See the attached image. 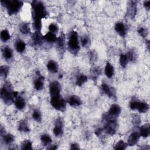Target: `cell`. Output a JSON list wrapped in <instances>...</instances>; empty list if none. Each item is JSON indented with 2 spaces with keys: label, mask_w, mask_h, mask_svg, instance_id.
<instances>
[{
  "label": "cell",
  "mask_w": 150,
  "mask_h": 150,
  "mask_svg": "<svg viewBox=\"0 0 150 150\" xmlns=\"http://www.w3.org/2000/svg\"><path fill=\"white\" fill-rule=\"evenodd\" d=\"M1 4L7 9L9 15L17 14L23 5V2L17 0H5L1 1Z\"/></svg>",
  "instance_id": "1"
},
{
  "label": "cell",
  "mask_w": 150,
  "mask_h": 150,
  "mask_svg": "<svg viewBox=\"0 0 150 150\" xmlns=\"http://www.w3.org/2000/svg\"><path fill=\"white\" fill-rule=\"evenodd\" d=\"M150 134V126L149 124H146L142 126L140 130V136L143 137H147Z\"/></svg>",
  "instance_id": "14"
},
{
  "label": "cell",
  "mask_w": 150,
  "mask_h": 150,
  "mask_svg": "<svg viewBox=\"0 0 150 150\" xmlns=\"http://www.w3.org/2000/svg\"><path fill=\"white\" fill-rule=\"evenodd\" d=\"M139 102L138 101H132L130 104V107L131 110H136L137 109V106H138V104H139Z\"/></svg>",
  "instance_id": "42"
},
{
  "label": "cell",
  "mask_w": 150,
  "mask_h": 150,
  "mask_svg": "<svg viewBox=\"0 0 150 150\" xmlns=\"http://www.w3.org/2000/svg\"><path fill=\"white\" fill-rule=\"evenodd\" d=\"M80 148L78 145V144H77L76 143H74V144H72L71 145V147H70V149H79Z\"/></svg>",
  "instance_id": "43"
},
{
  "label": "cell",
  "mask_w": 150,
  "mask_h": 150,
  "mask_svg": "<svg viewBox=\"0 0 150 150\" xmlns=\"http://www.w3.org/2000/svg\"><path fill=\"white\" fill-rule=\"evenodd\" d=\"M15 105L19 110H22L25 107V101L24 98L21 96H18L15 100Z\"/></svg>",
  "instance_id": "15"
},
{
  "label": "cell",
  "mask_w": 150,
  "mask_h": 150,
  "mask_svg": "<svg viewBox=\"0 0 150 150\" xmlns=\"http://www.w3.org/2000/svg\"><path fill=\"white\" fill-rule=\"evenodd\" d=\"M33 9V17L34 20H41L45 18L47 16V12L46 11L43 4L38 1H34L32 3Z\"/></svg>",
  "instance_id": "2"
},
{
  "label": "cell",
  "mask_w": 150,
  "mask_h": 150,
  "mask_svg": "<svg viewBox=\"0 0 150 150\" xmlns=\"http://www.w3.org/2000/svg\"><path fill=\"white\" fill-rule=\"evenodd\" d=\"M32 118L35 120V121L38 122H41V114L39 110H35L34 111L32 114Z\"/></svg>",
  "instance_id": "35"
},
{
  "label": "cell",
  "mask_w": 150,
  "mask_h": 150,
  "mask_svg": "<svg viewBox=\"0 0 150 150\" xmlns=\"http://www.w3.org/2000/svg\"><path fill=\"white\" fill-rule=\"evenodd\" d=\"M56 148H57L56 145H52L50 148H49V149H56Z\"/></svg>",
  "instance_id": "46"
},
{
  "label": "cell",
  "mask_w": 150,
  "mask_h": 150,
  "mask_svg": "<svg viewBox=\"0 0 150 150\" xmlns=\"http://www.w3.org/2000/svg\"><path fill=\"white\" fill-rule=\"evenodd\" d=\"M87 81V77L86 76V75L81 74L80 76H79L77 79L76 84L80 86L83 85L84 83H85Z\"/></svg>",
  "instance_id": "31"
},
{
  "label": "cell",
  "mask_w": 150,
  "mask_h": 150,
  "mask_svg": "<svg viewBox=\"0 0 150 150\" xmlns=\"http://www.w3.org/2000/svg\"><path fill=\"white\" fill-rule=\"evenodd\" d=\"M149 109V106L148 104L144 102H139L138 106L137 107V109L140 113H144L148 111Z\"/></svg>",
  "instance_id": "19"
},
{
  "label": "cell",
  "mask_w": 150,
  "mask_h": 150,
  "mask_svg": "<svg viewBox=\"0 0 150 150\" xmlns=\"http://www.w3.org/2000/svg\"><path fill=\"white\" fill-rule=\"evenodd\" d=\"M8 72H9V68L7 66H3L1 67V68H0V73H1V76L5 78L7 77Z\"/></svg>",
  "instance_id": "37"
},
{
  "label": "cell",
  "mask_w": 150,
  "mask_h": 150,
  "mask_svg": "<svg viewBox=\"0 0 150 150\" xmlns=\"http://www.w3.org/2000/svg\"><path fill=\"white\" fill-rule=\"evenodd\" d=\"M81 43L83 47H87L89 45L90 43V39L88 36H84L81 39Z\"/></svg>",
  "instance_id": "39"
},
{
  "label": "cell",
  "mask_w": 150,
  "mask_h": 150,
  "mask_svg": "<svg viewBox=\"0 0 150 150\" xmlns=\"http://www.w3.org/2000/svg\"><path fill=\"white\" fill-rule=\"evenodd\" d=\"M18 130L23 132H26L29 131V126L26 121L22 120L20 123L18 125Z\"/></svg>",
  "instance_id": "23"
},
{
  "label": "cell",
  "mask_w": 150,
  "mask_h": 150,
  "mask_svg": "<svg viewBox=\"0 0 150 150\" xmlns=\"http://www.w3.org/2000/svg\"><path fill=\"white\" fill-rule=\"evenodd\" d=\"M16 48L19 53H22L26 48V44L22 40H18L16 43Z\"/></svg>",
  "instance_id": "20"
},
{
  "label": "cell",
  "mask_w": 150,
  "mask_h": 150,
  "mask_svg": "<svg viewBox=\"0 0 150 150\" xmlns=\"http://www.w3.org/2000/svg\"><path fill=\"white\" fill-rule=\"evenodd\" d=\"M100 72H101L100 70L99 69H98V68H95V69H94L92 70V77L93 80L96 79L99 77V74H100Z\"/></svg>",
  "instance_id": "40"
},
{
  "label": "cell",
  "mask_w": 150,
  "mask_h": 150,
  "mask_svg": "<svg viewBox=\"0 0 150 150\" xmlns=\"http://www.w3.org/2000/svg\"><path fill=\"white\" fill-rule=\"evenodd\" d=\"M1 97L6 104H11L13 102L14 92H12L11 86L9 84H5L1 91Z\"/></svg>",
  "instance_id": "4"
},
{
  "label": "cell",
  "mask_w": 150,
  "mask_h": 150,
  "mask_svg": "<svg viewBox=\"0 0 150 150\" xmlns=\"http://www.w3.org/2000/svg\"><path fill=\"white\" fill-rule=\"evenodd\" d=\"M49 32L53 33V34H56L57 33L58 31H59V28L57 25H56L55 24H51L49 25Z\"/></svg>",
  "instance_id": "38"
},
{
  "label": "cell",
  "mask_w": 150,
  "mask_h": 150,
  "mask_svg": "<svg viewBox=\"0 0 150 150\" xmlns=\"http://www.w3.org/2000/svg\"><path fill=\"white\" fill-rule=\"evenodd\" d=\"M14 140H15L14 136L11 134H8L5 135L3 138V140L6 144H11L14 142Z\"/></svg>",
  "instance_id": "28"
},
{
  "label": "cell",
  "mask_w": 150,
  "mask_h": 150,
  "mask_svg": "<svg viewBox=\"0 0 150 150\" xmlns=\"http://www.w3.org/2000/svg\"><path fill=\"white\" fill-rule=\"evenodd\" d=\"M41 140L42 143L45 146L51 144L52 143V141L51 137L48 134H43L42 136H41Z\"/></svg>",
  "instance_id": "24"
},
{
  "label": "cell",
  "mask_w": 150,
  "mask_h": 150,
  "mask_svg": "<svg viewBox=\"0 0 150 150\" xmlns=\"http://www.w3.org/2000/svg\"><path fill=\"white\" fill-rule=\"evenodd\" d=\"M127 144L126 143H124L123 140H120L116 144L114 149H125L127 148Z\"/></svg>",
  "instance_id": "33"
},
{
  "label": "cell",
  "mask_w": 150,
  "mask_h": 150,
  "mask_svg": "<svg viewBox=\"0 0 150 150\" xmlns=\"http://www.w3.org/2000/svg\"><path fill=\"white\" fill-rule=\"evenodd\" d=\"M21 148L22 149H26V150L32 149V147L31 142H30L29 141H26L24 142L21 145Z\"/></svg>",
  "instance_id": "36"
},
{
  "label": "cell",
  "mask_w": 150,
  "mask_h": 150,
  "mask_svg": "<svg viewBox=\"0 0 150 150\" xmlns=\"http://www.w3.org/2000/svg\"><path fill=\"white\" fill-rule=\"evenodd\" d=\"M140 136L139 133L137 132H134L131 133L128 139V145L129 146H134L136 145L138 143L140 139Z\"/></svg>",
  "instance_id": "9"
},
{
  "label": "cell",
  "mask_w": 150,
  "mask_h": 150,
  "mask_svg": "<svg viewBox=\"0 0 150 150\" xmlns=\"http://www.w3.org/2000/svg\"><path fill=\"white\" fill-rule=\"evenodd\" d=\"M68 103L73 107L79 106L82 104V101L80 97L77 96H72L69 97Z\"/></svg>",
  "instance_id": "12"
},
{
  "label": "cell",
  "mask_w": 150,
  "mask_h": 150,
  "mask_svg": "<svg viewBox=\"0 0 150 150\" xmlns=\"http://www.w3.org/2000/svg\"><path fill=\"white\" fill-rule=\"evenodd\" d=\"M20 31L23 34H29L30 32V28H29V25L26 23L22 24L20 26Z\"/></svg>",
  "instance_id": "32"
},
{
  "label": "cell",
  "mask_w": 150,
  "mask_h": 150,
  "mask_svg": "<svg viewBox=\"0 0 150 150\" xmlns=\"http://www.w3.org/2000/svg\"><path fill=\"white\" fill-rule=\"evenodd\" d=\"M47 68L51 73H56L58 70L57 64L54 61L51 60V61L48 62L47 64Z\"/></svg>",
  "instance_id": "18"
},
{
  "label": "cell",
  "mask_w": 150,
  "mask_h": 150,
  "mask_svg": "<svg viewBox=\"0 0 150 150\" xmlns=\"http://www.w3.org/2000/svg\"><path fill=\"white\" fill-rule=\"evenodd\" d=\"M57 46L59 47V48H63L65 46V35L64 34L61 35L60 36L56 41Z\"/></svg>",
  "instance_id": "29"
},
{
  "label": "cell",
  "mask_w": 150,
  "mask_h": 150,
  "mask_svg": "<svg viewBox=\"0 0 150 150\" xmlns=\"http://www.w3.org/2000/svg\"><path fill=\"white\" fill-rule=\"evenodd\" d=\"M3 53V56H4V58L7 60H9L12 57V50L7 47L4 48Z\"/></svg>",
  "instance_id": "26"
},
{
  "label": "cell",
  "mask_w": 150,
  "mask_h": 150,
  "mask_svg": "<svg viewBox=\"0 0 150 150\" xmlns=\"http://www.w3.org/2000/svg\"><path fill=\"white\" fill-rule=\"evenodd\" d=\"M43 36L40 32H36L32 36V41L34 44L40 45L43 42Z\"/></svg>",
  "instance_id": "17"
},
{
  "label": "cell",
  "mask_w": 150,
  "mask_h": 150,
  "mask_svg": "<svg viewBox=\"0 0 150 150\" xmlns=\"http://www.w3.org/2000/svg\"><path fill=\"white\" fill-rule=\"evenodd\" d=\"M137 11V5L136 2L132 1L130 3L129 8H128V14L131 17L134 18L136 16Z\"/></svg>",
  "instance_id": "21"
},
{
  "label": "cell",
  "mask_w": 150,
  "mask_h": 150,
  "mask_svg": "<svg viewBox=\"0 0 150 150\" xmlns=\"http://www.w3.org/2000/svg\"><path fill=\"white\" fill-rule=\"evenodd\" d=\"M138 32L143 38L146 37L147 35V34H148V31H147V29L144 28H140L138 30Z\"/></svg>",
  "instance_id": "41"
},
{
  "label": "cell",
  "mask_w": 150,
  "mask_h": 150,
  "mask_svg": "<svg viewBox=\"0 0 150 150\" xmlns=\"http://www.w3.org/2000/svg\"><path fill=\"white\" fill-rule=\"evenodd\" d=\"M53 133L56 137L61 136L63 134V124L61 119L56 120L55 127L53 128Z\"/></svg>",
  "instance_id": "8"
},
{
  "label": "cell",
  "mask_w": 150,
  "mask_h": 150,
  "mask_svg": "<svg viewBox=\"0 0 150 150\" xmlns=\"http://www.w3.org/2000/svg\"><path fill=\"white\" fill-rule=\"evenodd\" d=\"M61 91V86L60 83L57 81L52 82L49 86V92L52 96L60 95Z\"/></svg>",
  "instance_id": "7"
},
{
  "label": "cell",
  "mask_w": 150,
  "mask_h": 150,
  "mask_svg": "<svg viewBox=\"0 0 150 150\" xmlns=\"http://www.w3.org/2000/svg\"><path fill=\"white\" fill-rule=\"evenodd\" d=\"M79 42L78 35L76 32L73 31L70 33L68 41V49L73 54H76L79 51Z\"/></svg>",
  "instance_id": "3"
},
{
  "label": "cell",
  "mask_w": 150,
  "mask_h": 150,
  "mask_svg": "<svg viewBox=\"0 0 150 150\" xmlns=\"http://www.w3.org/2000/svg\"><path fill=\"white\" fill-rule=\"evenodd\" d=\"M116 31L121 36H124L126 34V29L123 23L117 22L115 25Z\"/></svg>",
  "instance_id": "11"
},
{
  "label": "cell",
  "mask_w": 150,
  "mask_h": 150,
  "mask_svg": "<svg viewBox=\"0 0 150 150\" xmlns=\"http://www.w3.org/2000/svg\"><path fill=\"white\" fill-rule=\"evenodd\" d=\"M34 28L36 30V32H40L42 28V22L41 20L35 19L34 22Z\"/></svg>",
  "instance_id": "34"
},
{
  "label": "cell",
  "mask_w": 150,
  "mask_h": 150,
  "mask_svg": "<svg viewBox=\"0 0 150 150\" xmlns=\"http://www.w3.org/2000/svg\"><path fill=\"white\" fill-rule=\"evenodd\" d=\"M94 52V51H93ZM91 52V55H90V56H91V58L92 59H93V60H95V58L96 57V55L95 53V52Z\"/></svg>",
  "instance_id": "45"
},
{
  "label": "cell",
  "mask_w": 150,
  "mask_h": 150,
  "mask_svg": "<svg viewBox=\"0 0 150 150\" xmlns=\"http://www.w3.org/2000/svg\"><path fill=\"white\" fill-rule=\"evenodd\" d=\"M105 118L106 120L107 123L104 127V131L109 135H114L116 132L117 127L115 117H112L107 115Z\"/></svg>",
  "instance_id": "6"
},
{
  "label": "cell",
  "mask_w": 150,
  "mask_h": 150,
  "mask_svg": "<svg viewBox=\"0 0 150 150\" xmlns=\"http://www.w3.org/2000/svg\"><path fill=\"white\" fill-rule=\"evenodd\" d=\"M43 78L39 76L38 78L34 82V86L37 91H41L43 87Z\"/></svg>",
  "instance_id": "22"
},
{
  "label": "cell",
  "mask_w": 150,
  "mask_h": 150,
  "mask_svg": "<svg viewBox=\"0 0 150 150\" xmlns=\"http://www.w3.org/2000/svg\"><path fill=\"white\" fill-rule=\"evenodd\" d=\"M114 69L113 65L108 62L106 64V68H105V74H106V76L108 78H111L114 75Z\"/></svg>",
  "instance_id": "16"
},
{
  "label": "cell",
  "mask_w": 150,
  "mask_h": 150,
  "mask_svg": "<svg viewBox=\"0 0 150 150\" xmlns=\"http://www.w3.org/2000/svg\"><path fill=\"white\" fill-rule=\"evenodd\" d=\"M102 91L110 97H114L115 94L114 93L112 88H111L107 84L103 83L101 84Z\"/></svg>",
  "instance_id": "13"
},
{
  "label": "cell",
  "mask_w": 150,
  "mask_h": 150,
  "mask_svg": "<svg viewBox=\"0 0 150 150\" xmlns=\"http://www.w3.org/2000/svg\"><path fill=\"white\" fill-rule=\"evenodd\" d=\"M43 38L49 42H55L57 41V37L56 35L52 32H48L43 36Z\"/></svg>",
  "instance_id": "25"
},
{
  "label": "cell",
  "mask_w": 150,
  "mask_h": 150,
  "mask_svg": "<svg viewBox=\"0 0 150 150\" xmlns=\"http://www.w3.org/2000/svg\"><path fill=\"white\" fill-rule=\"evenodd\" d=\"M120 113H121L120 107L117 104H113V106H111L109 111L108 115L112 117H115L118 116L120 114Z\"/></svg>",
  "instance_id": "10"
},
{
  "label": "cell",
  "mask_w": 150,
  "mask_h": 150,
  "mask_svg": "<svg viewBox=\"0 0 150 150\" xmlns=\"http://www.w3.org/2000/svg\"><path fill=\"white\" fill-rule=\"evenodd\" d=\"M144 6L146 9H149V8H150V1H144Z\"/></svg>",
  "instance_id": "44"
},
{
  "label": "cell",
  "mask_w": 150,
  "mask_h": 150,
  "mask_svg": "<svg viewBox=\"0 0 150 150\" xmlns=\"http://www.w3.org/2000/svg\"><path fill=\"white\" fill-rule=\"evenodd\" d=\"M128 58L127 55H121L120 57V64L123 68H125L128 62Z\"/></svg>",
  "instance_id": "27"
},
{
  "label": "cell",
  "mask_w": 150,
  "mask_h": 150,
  "mask_svg": "<svg viewBox=\"0 0 150 150\" xmlns=\"http://www.w3.org/2000/svg\"><path fill=\"white\" fill-rule=\"evenodd\" d=\"M11 38L10 34L9 33V32L6 29L3 30V31H1V39L3 41V42H7Z\"/></svg>",
  "instance_id": "30"
},
{
  "label": "cell",
  "mask_w": 150,
  "mask_h": 150,
  "mask_svg": "<svg viewBox=\"0 0 150 150\" xmlns=\"http://www.w3.org/2000/svg\"><path fill=\"white\" fill-rule=\"evenodd\" d=\"M51 104L55 109L59 111H64L66 109V101L60 95L52 96Z\"/></svg>",
  "instance_id": "5"
}]
</instances>
